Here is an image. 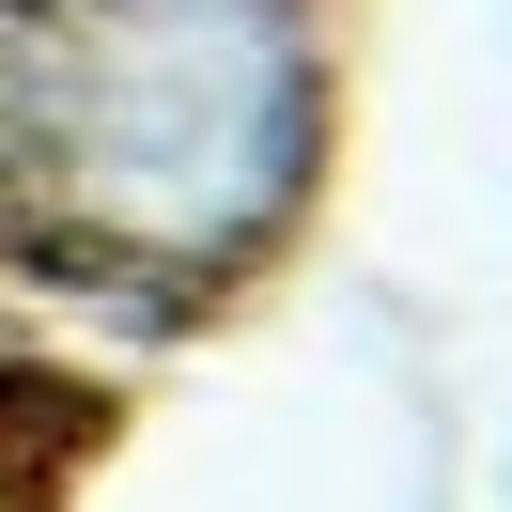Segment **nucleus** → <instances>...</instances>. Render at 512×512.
I'll return each mask as SVG.
<instances>
[{
    "instance_id": "nucleus-1",
    "label": "nucleus",
    "mask_w": 512,
    "mask_h": 512,
    "mask_svg": "<svg viewBox=\"0 0 512 512\" xmlns=\"http://www.w3.org/2000/svg\"><path fill=\"white\" fill-rule=\"evenodd\" d=\"M326 156L311 0H0V249L109 295H218Z\"/></svg>"
}]
</instances>
